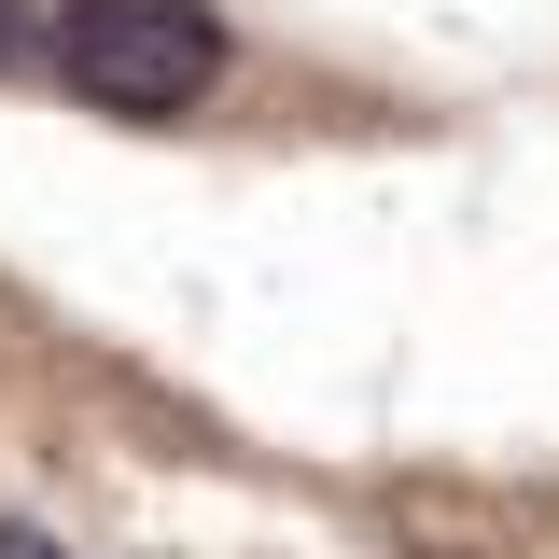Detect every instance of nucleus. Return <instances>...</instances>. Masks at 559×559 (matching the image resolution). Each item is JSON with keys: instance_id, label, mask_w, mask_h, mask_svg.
I'll return each mask as SVG.
<instances>
[{"instance_id": "nucleus-2", "label": "nucleus", "mask_w": 559, "mask_h": 559, "mask_svg": "<svg viewBox=\"0 0 559 559\" xmlns=\"http://www.w3.org/2000/svg\"><path fill=\"white\" fill-rule=\"evenodd\" d=\"M28 43H43V28H28V0H0V70L28 57Z\"/></svg>"}, {"instance_id": "nucleus-3", "label": "nucleus", "mask_w": 559, "mask_h": 559, "mask_svg": "<svg viewBox=\"0 0 559 559\" xmlns=\"http://www.w3.org/2000/svg\"><path fill=\"white\" fill-rule=\"evenodd\" d=\"M0 559H70V546H43V532H14V518H0Z\"/></svg>"}, {"instance_id": "nucleus-1", "label": "nucleus", "mask_w": 559, "mask_h": 559, "mask_svg": "<svg viewBox=\"0 0 559 559\" xmlns=\"http://www.w3.org/2000/svg\"><path fill=\"white\" fill-rule=\"evenodd\" d=\"M43 57L84 112H127V127H182L210 84H224V14L210 0H57L43 14Z\"/></svg>"}]
</instances>
